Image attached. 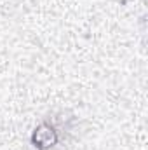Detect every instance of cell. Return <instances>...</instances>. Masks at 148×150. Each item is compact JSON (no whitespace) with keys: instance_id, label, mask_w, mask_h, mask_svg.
Returning <instances> with one entry per match:
<instances>
[{"instance_id":"obj_1","label":"cell","mask_w":148,"mask_h":150,"mask_svg":"<svg viewBox=\"0 0 148 150\" xmlns=\"http://www.w3.org/2000/svg\"><path fill=\"white\" fill-rule=\"evenodd\" d=\"M68 126L56 117H44L30 134V143L35 150H54L65 138Z\"/></svg>"}]
</instances>
